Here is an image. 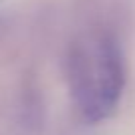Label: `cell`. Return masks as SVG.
I'll return each mask as SVG.
<instances>
[{
	"mask_svg": "<svg viewBox=\"0 0 135 135\" xmlns=\"http://www.w3.org/2000/svg\"><path fill=\"white\" fill-rule=\"evenodd\" d=\"M72 88L85 117L97 121L115 109L125 85L123 54L109 36H99L74 50Z\"/></svg>",
	"mask_w": 135,
	"mask_h": 135,
	"instance_id": "6da1fadb",
	"label": "cell"
}]
</instances>
